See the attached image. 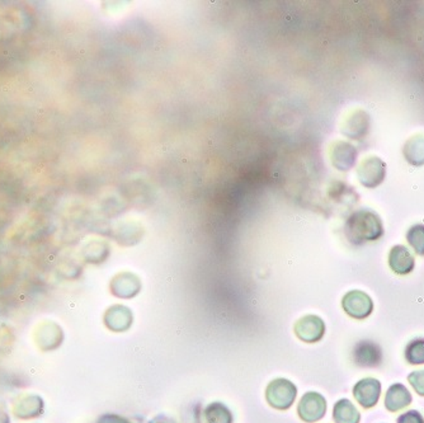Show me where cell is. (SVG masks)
<instances>
[{
  "mask_svg": "<svg viewBox=\"0 0 424 423\" xmlns=\"http://www.w3.org/2000/svg\"><path fill=\"white\" fill-rule=\"evenodd\" d=\"M347 239L355 246L365 242H375L384 235V225L380 216L369 209L357 210L345 221Z\"/></svg>",
  "mask_w": 424,
  "mask_h": 423,
  "instance_id": "6da1fadb",
  "label": "cell"
},
{
  "mask_svg": "<svg viewBox=\"0 0 424 423\" xmlns=\"http://www.w3.org/2000/svg\"><path fill=\"white\" fill-rule=\"evenodd\" d=\"M296 395H297V389L294 385V383H291L287 379H276L272 381L265 390V398L268 400V403L273 408L281 411L289 410L295 402Z\"/></svg>",
  "mask_w": 424,
  "mask_h": 423,
  "instance_id": "7a4b0ae2",
  "label": "cell"
},
{
  "mask_svg": "<svg viewBox=\"0 0 424 423\" xmlns=\"http://www.w3.org/2000/svg\"><path fill=\"white\" fill-rule=\"evenodd\" d=\"M297 413L304 422H318L326 416V398L319 393H306L297 405Z\"/></svg>",
  "mask_w": 424,
  "mask_h": 423,
  "instance_id": "3957f363",
  "label": "cell"
},
{
  "mask_svg": "<svg viewBox=\"0 0 424 423\" xmlns=\"http://www.w3.org/2000/svg\"><path fill=\"white\" fill-rule=\"evenodd\" d=\"M342 307L352 318L365 319L374 312V301L366 293L353 290L343 296Z\"/></svg>",
  "mask_w": 424,
  "mask_h": 423,
  "instance_id": "277c9868",
  "label": "cell"
},
{
  "mask_svg": "<svg viewBox=\"0 0 424 423\" xmlns=\"http://www.w3.org/2000/svg\"><path fill=\"white\" fill-rule=\"evenodd\" d=\"M357 174L362 186L367 188H375L385 179L386 164L377 157H369L358 167Z\"/></svg>",
  "mask_w": 424,
  "mask_h": 423,
  "instance_id": "5b68a950",
  "label": "cell"
},
{
  "mask_svg": "<svg viewBox=\"0 0 424 423\" xmlns=\"http://www.w3.org/2000/svg\"><path fill=\"white\" fill-rule=\"evenodd\" d=\"M353 395L365 410L375 407L382 395V383L375 378H365L353 387Z\"/></svg>",
  "mask_w": 424,
  "mask_h": 423,
  "instance_id": "8992f818",
  "label": "cell"
},
{
  "mask_svg": "<svg viewBox=\"0 0 424 423\" xmlns=\"http://www.w3.org/2000/svg\"><path fill=\"white\" fill-rule=\"evenodd\" d=\"M353 360L360 368H377L382 362V349L375 342L361 341L355 346Z\"/></svg>",
  "mask_w": 424,
  "mask_h": 423,
  "instance_id": "52a82bcc",
  "label": "cell"
},
{
  "mask_svg": "<svg viewBox=\"0 0 424 423\" xmlns=\"http://www.w3.org/2000/svg\"><path fill=\"white\" fill-rule=\"evenodd\" d=\"M295 333L304 342L314 344L324 337L326 325L323 319L316 315H306L296 323Z\"/></svg>",
  "mask_w": 424,
  "mask_h": 423,
  "instance_id": "ba28073f",
  "label": "cell"
},
{
  "mask_svg": "<svg viewBox=\"0 0 424 423\" xmlns=\"http://www.w3.org/2000/svg\"><path fill=\"white\" fill-rule=\"evenodd\" d=\"M389 266L398 275H408L416 267V259L411 251L404 246H395L389 253Z\"/></svg>",
  "mask_w": 424,
  "mask_h": 423,
  "instance_id": "9c48e42d",
  "label": "cell"
},
{
  "mask_svg": "<svg viewBox=\"0 0 424 423\" xmlns=\"http://www.w3.org/2000/svg\"><path fill=\"white\" fill-rule=\"evenodd\" d=\"M413 397L408 388L400 383H395L387 389L385 395V408L389 412H399L412 403Z\"/></svg>",
  "mask_w": 424,
  "mask_h": 423,
  "instance_id": "30bf717a",
  "label": "cell"
},
{
  "mask_svg": "<svg viewBox=\"0 0 424 423\" xmlns=\"http://www.w3.org/2000/svg\"><path fill=\"white\" fill-rule=\"evenodd\" d=\"M357 158L356 147L350 142L338 141L333 147L332 163L339 171H350L355 166Z\"/></svg>",
  "mask_w": 424,
  "mask_h": 423,
  "instance_id": "8fae6325",
  "label": "cell"
},
{
  "mask_svg": "<svg viewBox=\"0 0 424 423\" xmlns=\"http://www.w3.org/2000/svg\"><path fill=\"white\" fill-rule=\"evenodd\" d=\"M140 288H142L140 280L129 272L117 275L112 282L113 294L120 298H132L140 291Z\"/></svg>",
  "mask_w": 424,
  "mask_h": 423,
  "instance_id": "7c38bea8",
  "label": "cell"
},
{
  "mask_svg": "<svg viewBox=\"0 0 424 423\" xmlns=\"http://www.w3.org/2000/svg\"><path fill=\"white\" fill-rule=\"evenodd\" d=\"M369 117L363 111H357L347 120L343 134L350 139H361L369 132Z\"/></svg>",
  "mask_w": 424,
  "mask_h": 423,
  "instance_id": "4fadbf2b",
  "label": "cell"
},
{
  "mask_svg": "<svg viewBox=\"0 0 424 423\" xmlns=\"http://www.w3.org/2000/svg\"><path fill=\"white\" fill-rule=\"evenodd\" d=\"M105 323L113 331H126L132 323V314L125 307H112L105 314Z\"/></svg>",
  "mask_w": 424,
  "mask_h": 423,
  "instance_id": "5bb4252c",
  "label": "cell"
},
{
  "mask_svg": "<svg viewBox=\"0 0 424 423\" xmlns=\"http://www.w3.org/2000/svg\"><path fill=\"white\" fill-rule=\"evenodd\" d=\"M333 419L336 423H360L361 414L350 399H340L333 408Z\"/></svg>",
  "mask_w": 424,
  "mask_h": 423,
  "instance_id": "9a60e30c",
  "label": "cell"
},
{
  "mask_svg": "<svg viewBox=\"0 0 424 423\" xmlns=\"http://www.w3.org/2000/svg\"><path fill=\"white\" fill-rule=\"evenodd\" d=\"M406 159L412 166L419 167L424 164V136H416L406 141L404 147Z\"/></svg>",
  "mask_w": 424,
  "mask_h": 423,
  "instance_id": "2e32d148",
  "label": "cell"
},
{
  "mask_svg": "<svg viewBox=\"0 0 424 423\" xmlns=\"http://www.w3.org/2000/svg\"><path fill=\"white\" fill-rule=\"evenodd\" d=\"M206 423H233V414L228 407L220 402H215L205 410Z\"/></svg>",
  "mask_w": 424,
  "mask_h": 423,
  "instance_id": "e0dca14e",
  "label": "cell"
},
{
  "mask_svg": "<svg viewBox=\"0 0 424 423\" xmlns=\"http://www.w3.org/2000/svg\"><path fill=\"white\" fill-rule=\"evenodd\" d=\"M404 357L411 365H423L424 338H416L406 344Z\"/></svg>",
  "mask_w": 424,
  "mask_h": 423,
  "instance_id": "ac0fdd59",
  "label": "cell"
},
{
  "mask_svg": "<svg viewBox=\"0 0 424 423\" xmlns=\"http://www.w3.org/2000/svg\"><path fill=\"white\" fill-rule=\"evenodd\" d=\"M406 240L417 254L424 256V224L413 225L406 233Z\"/></svg>",
  "mask_w": 424,
  "mask_h": 423,
  "instance_id": "d6986e66",
  "label": "cell"
},
{
  "mask_svg": "<svg viewBox=\"0 0 424 423\" xmlns=\"http://www.w3.org/2000/svg\"><path fill=\"white\" fill-rule=\"evenodd\" d=\"M408 381L412 385L413 389L416 390L417 394L424 397V370H418V371H413L408 376Z\"/></svg>",
  "mask_w": 424,
  "mask_h": 423,
  "instance_id": "ffe728a7",
  "label": "cell"
},
{
  "mask_svg": "<svg viewBox=\"0 0 424 423\" xmlns=\"http://www.w3.org/2000/svg\"><path fill=\"white\" fill-rule=\"evenodd\" d=\"M396 423H424V417L418 411L412 410L399 416Z\"/></svg>",
  "mask_w": 424,
  "mask_h": 423,
  "instance_id": "44dd1931",
  "label": "cell"
},
{
  "mask_svg": "<svg viewBox=\"0 0 424 423\" xmlns=\"http://www.w3.org/2000/svg\"><path fill=\"white\" fill-rule=\"evenodd\" d=\"M150 423H176L172 418L166 417V416H158L155 417Z\"/></svg>",
  "mask_w": 424,
  "mask_h": 423,
  "instance_id": "7402d4cb",
  "label": "cell"
}]
</instances>
